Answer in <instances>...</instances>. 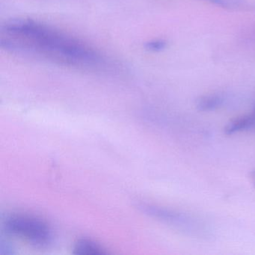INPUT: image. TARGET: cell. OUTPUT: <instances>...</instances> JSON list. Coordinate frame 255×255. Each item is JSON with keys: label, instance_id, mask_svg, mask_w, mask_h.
Masks as SVG:
<instances>
[{"label": "cell", "instance_id": "obj_4", "mask_svg": "<svg viewBox=\"0 0 255 255\" xmlns=\"http://www.w3.org/2000/svg\"><path fill=\"white\" fill-rule=\"evenodd\" d=\"M255 126V116H243L231 121L224 128V133L232 135L252 129Z\"/></svg>", "mask_w": 255, "mask_h": 255}, {"label": "cell", "instance_id": "obj_2", "mask_svg": "<svg viewBox=\"0 0 255 255\" xmlns=\"http://www.w3.org/2000/svg\"><path fill=\"white\" fill-rule=\"evenodd\" d=\"M8 234L23 237L38 246H45L51 243L53 233L47 223L37 218L27 216H13L4 224Z\"/></svg>", "mask_w": 255, "mask_h": 255}, {"label": "cell", "instance_id": "obj_6", "mask_svg": "<svg viewBox=\"0 0 255 255\" xmlns=\"http://www.w3.org/2000/svg\"><path fill=\"white\" fill-rule=\"evenodd\" d=\"M225 99L218 94L204 95L200 97L196 101V108L198 111L212 112L218 110L223 105Z\"/></svg>", "mask_w": 255, "mask_h": 255}, {"label": "cell", "instance_id": "obj_3", "mask_svg": "<svg viewBox=\"0 0 255 255\" xmlns=\"http://www.w3.org/2000/svg\"><path fill=\"white\" fill-rule=\"evenodd\" d=\"M144 211L159 220L163 221L189 236L205 237L209 235L207 227L196 218L162 207L146 206Z\"/></svg>", "mask_w": 255, "mask_h": 255}, {"label": "cell", "instance_id": "obj_9", "mask_svg": "<svg viewBox=\"0 0 255 255\" xmlns=\"http://www.w3.org/2000/svg\"><path fill=\"white\" fill-rule=\"evenodd\" d=\"M253 181H254V183H255V172H254V174H253Z\"/></svg>", "mask_w": 255, "mask_h": 255}, {"label": "cell", "instance_id": "obj_5", "mask_svg": "<svg viewBox=\"0 0 255 255\" xmlns=\"http://www.w3.org/2000/svg\"><path fill=\"white\" fill-rule=\"evenodd\" d=\"M206 2L234 11H255V2L250 0H204Z\"/></svg>", "mask_w": 255, "mask_h": 255}, {"label": "cell", "instance_id": "obj_1", "mask_svg": "<svg viewBox=\"0 0 255 255\" xmlns=\"http://www.w3.org/2000/svg\"><path fill=\"white\" fill-rule=\"evenodd\" d=\"M4 35L21 41L27 53H38L70 65L84 66L95 56L94 49L31 19L13 18L1 26Z\"/></svg>", "mask_w": 255, "mask_h": 255}, {"label": "cell", "instance_id": "obj_7", "mask_svg": "<svg viewBox=\"0 0 255 255\" xmlns=\"http://www.w3.org/2000/svg\"><path fill=\"white\" fill-rule=\"evenodd\" d=\"M74 253L77 255H101L107 252L98 243L87 239L79 240L74 246Z\"/></svg>", "mask_w": 255, "mask_h": 255}, {"label": "cell", "instance_id": "obj_8", "mask_svg": "<svg viewBox=\"0 0 255 255\" xmlns=\"http://www.w3.org/2000/svg\"><path fill=\"white\" fill-rule=\"evenodd\" d=\"M168 45V43L164 39H153L147 41L144 44V48L149 52L159 53L165 50Z\"/></svg>", "mask_w": 255, "mask_h": 255}]
</instances>
